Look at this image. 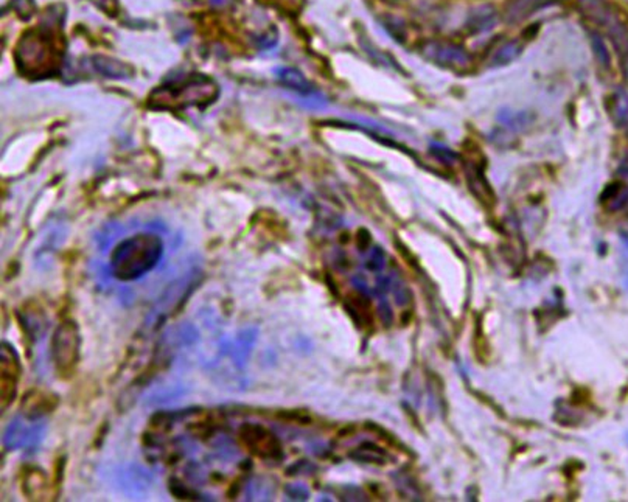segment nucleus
Returning a JSON list of instances; mask_svg holds the SVG:
<instances>
[{
    "instance_id": "obj_1",
    "label": "nucleus",
    "mask_w": 628,
    "mask_h": 502,
    "mask_svg": "<svg viewBox=\"0 0 628 502\" xmlns=\"http://www.w3.org/2000/svg\"><path fill=\"white\" fill-rule=\"evenodd\" d=\"M163 254L165 243L159 232H135L115 245L109 260V271L120 282H135L156 270Z\"/></svg>"
},
{
    "instance_id": "obj_2",
    "label": "nucleus",
    "mask_w": 628,
    "mask_h": 502,
    "mask_svg": "<svg viewBox=\"0 0 628 502\" xmlns=\"http://www.w3.org/2000/svg\"><path fill=\"white\" fill-rule=\"evenodd\" d=\"M81 336L73 320H64L55 330L51 339V358L61 378H71L80 359Z\"/></svg>"
},
{
    "instance_id": "obj_3",
    "label": "nucleus",
    "mask_w": 628,
    "mask_h": 502,
    "mask_svg": "<svg viewBox=\"0 0 628 502\" xmlns=\"http://www.w3.org/2000/svg\"><path fill=\"white\" fill-rule=\"evenodd\" d=\"M46 437V421L27 414L16 415L4 431V446L8 451H33Z\"/></svg>"
},
{
    "instance_id": "obj_4",
    "label": "nucleus",
    "mask_w": 628,
    "mask_h": 502,
    "mask_svg": "<svg viewBox=\"0 0 628 502\" xmlns=\"http://www.w3.org/2000/svg\"><path fill=\"white\" fill-rule=\"evenodd\" d=\"M420 53L428 61L451 71H465L471 64V55L459 44L445 41H426L420 46Z\"/></svg>"
},
{
    "instance_id": "obj_5",
    "label": "nucleus",
    "mask_w": 628,
    "mask_h": 502,
    "mask_svg": "<svg viewBox=\"0 0 628 502\" xmlns=\"http://www.w3.org/2000/svg\"><path fill=\"white\" fill-rule=\"evenodd\" d=\"M195 271L188 272V275L177 279L163 291L150 316V325H156L162 322L163 319L171 316V313H175V309H177L180 305V300H185L188 294L192 292V288H195Z\"/></svg>"
},
{
    "instance_id": "obj_6",
    "label": "nucleus",
    "mask_w": 628,
    "mask_h": 502,
    "mask_svg": "<svg viewBox=\"0 0 628 502\" xmlns=\"http://www.w3.org/2000/svg\"><path fill=\"white\" fill-rule=\"evenodd\" d=\"M240 439L251 453L263 459H279L282 456V446L269 429L262 425L246 423L240 429Z\"/></svg>"
},
{
    "instance_id": "obj_7",
    "label": "nucleus",
    "mask_w": 628,
    "mask_h": 502,
    "mask_svg": "<svg viewBox=\"0 0 628 502\" xmlns=\"http://www.w3.org/2000/svg\"><path fill=\"white\" fill-rule=\"evenodd\" d=\"M21 378V364L19 354L10 344L4 342L2 350V408H8L16 396L17 383Z\"/></svg>"
},
{
    "instance_id": "obj_8",
    "label": "nucleus",
    "mask_w": 628,
    "mask_h": 502,
    "mask_svg": "<svg viewBox=\"0 0 628 502\" xmlns=\"http://www.w3.org/2000/svg\"><path fill=\"white\" fill-rule=\"evenodd\" d=\"M501 21V14L498 8L492 4H480L468 11L465 22H463V30L471 36L476 34H484L496 29V25Z\"/></svg>"
},
{
    "instance_id": "obj_9",
    "label": "nucleus",
    "mask_w": 628,
    "mask_h": 502,
    "mask_svg": "<svg viewBox=\"0 0 628 502\" xmlns=\"http://www.w3.org/2000/svg\"><path fill=\"white\" fill-rule=\"evenodd\" d=\"M577 6L585 19L602 29H605L617 16L608 0H577Z\"/></svg>"
},
{
    "instance_id": "obj_10",
    "label": "nucleus",
    "mask_w": 628,
    "mask_h": 502,
    "mask_svg": "<svg viewBox=\"0 0 628 502\" xmlns=\"http://www.w3.org/2000/svg\"><path fill=\"white\" fill-rule=\"evenodd\" d=\"M541 0H510L509 5L505 6L503 19L509 25H518L529 17L541 10Z\"/></svg>"
},
{
    "instance_id": "obj_11",
    "label": "nucleus",
    "mask_w": 628,
    "mask_h": 502,
    "mask_svg": "<svg viewBox=\"0 0 628 502\" xmlns=\"http://www.w3.org/2000/svg\"><path fill=\"white\" fill-rule=\"evenodd\" d=\"M523 50H524V46L518 39L507 41V42H504L503 46H500L493 51V55L490 56L488 66L492 68H501V67L509 66V64L515 63L516 59L523 55Z\"/></svg>"
},
{
    "instance_id": "obj_12",
    "label": "nucleus",
    "mask_w": 628,
    "mask_h": 502,
    "mask_svg": "<svg viewBox=\"0 0 628 502\" xmlns=\"http://www.w3.org/2000/svg\"><path fill=\"white\" fill-rule=\"evenodd\" d=\"M605 30H607L608 38H609V41H612V44L617 53L621 55L622 58L625 55H628V27H627V24L616 16L614 19L607 25Z\"/></svg>"
},
{
    "instance_id": "obj_13",
    "label": "nucleus",
    "mask_w": 628,
    "mask_h": 502,
    "mask_svg": "<svg viewBox=\"0 0 628 502\" xmlns=\"http://www.w3.org/2000/svg\"><path fill=\"white\" fill-rule=\"evenodd\" d=\"M612 118L617 128L628 125V91L616 88L612 97Z\"/></svg>"
},
{
    "instance_id": "obj_14",
    "label": "nucleus",
    "mask_w": 628,
    "mask_h": 502,
    "mask_svg": "<svg viewBox=\"0 0 628 502\" xmlns=\"http://www.w3.org/2000/svg\"><path fill=\"white\" fill-rule=\"evenodd\" d=\"M280 81L285 88L291 89L292 92L302 93V95H309L313 92L312 84L307 81V78L300 73L296 68H280L279 72Z\"/></svg>"
},
{
    "instance_id": "obj_15",
    "label": "nucleus",
    "mask_w": 628,
    "mask_h": 502,
    "mask_svg": "<svg viewBox=\"0 0 628 502\" xmlns=\"http://www.w3.org/2000/svg\"><path fill=\"white\" fill-rule=\"evenodd\" d=\"M590 46L592 50V55H594L596 63L600 66V68L604 71H608L612 67V53H609V48L605 42V38L596 30L590 31Z\"/></svg>"
},
{
    "instance_id": "obj_16",
    "label": "nucleus",
    "mask_w": 628,
    "mask_h": 502,
    "mask_svg": "<svg viewBox=\"0 0 628 502\" xmlns=\"http://www.w3.org/2000/svg\"><path fill=\"white\" fill-rule=\"evenodd\" d=\"M123 483L125 487L131 490V493L143 491L145 487H150L151 478L148 471H145L140 466H129L126 471H123Z\"/></svg>"
},
{
    "instance_id": "obj_17",
    "label": "nucleus",
    "mask_w": 628,
    "mask_h": 502,
    "mask_svg": "<svg viewBox=\"0 0 628 502\" xmlns=\"http://www.w3.org/2000/svg\"><path fill=\"white\" fill-rule=\"evenodd\" d=\"M381 24L386 31L391 34V38L400 42V44H403V42L406 41V22H404L401 17L393 14H386L381 17Z\"/></svg>"
},
{
    "instance_id": "obj_18",
    "label": "nucleus",
    "mask_w": 628,
    "mask_h": 502,
    "mask_svg": "<svg viewBox=\"0 0 628 502\" xmlns=\"http://www.w3.org/2000/svg\"><path fill=\"white\" fill-rule=\"evenodd\" d=\"M96 64L98 71H101L103 73L106 75H113V76H122V72H120V66L117 61H113L109 58H96Z\"/></svg>"
},
{
    "instance_id": "obj_19",
    "label": "nucleus",
    "mask_w": 628,
    "mask_h": 502,
    "mask_svg": "<svg viewBox=\"0 0 628 502\" xmlns=\"http://www.w3.org/2000/svg\"><path fill=\"white\" fill-rule=\"evenodd\" d=\"M622 75H624V80L628 83V55H625L622 58Z\"/></svg>"
},
{
    "instance_id": "obj_20",
    "label": "nucleus",
    "mask_w": 628,
    "mask_h": 502,
    "mask_svg": "<svg viewBox=\"0 0 628 502\" xmlns=\"http://www.w3.org/2000/svg\"><path fill=\"white\" fill-rule=\"evenodd\" d=\"M558 2H560V0H541V5H543V8H545V6L554 5V4H558Z\"/></svg>"
},
{
    "instance_id": "obj_21",
    "label": "nucleus",
    "mask_w": 628,
    "mask_h": 502,
    "mask_svg": "<svg viewBox=\"0 0 628 502\" xmlns=\"http://www.w3.org/2000/svg\"><path fill=\"white\" fill-rule=\"evenodd\" d=\"M225 2H226V0H212L213 5H222Z\"/></svg>"
},
{
    "instance_id": "obj_22",
    "label": "nucleus",
    "mask_w": 628,
    "mask_h": 502,
    "mask_svg": "<svg viewBox=\"0 0 628 502\" xmlns=\"http://www.w3.org/2000/svg\"><path fill=\"white\" fill-rule=\"evenodd\" d=\"M627 138H628V125H627Z\"/></svg>"
},
{
    "instance_id": "obj_23",
    "label": "nucleus",
    "mask_w": 628,
    "mask_h": 502,
    "mask_svg": "<svg viewBox=\"0 0 628 502\" xmlns=\"http://www.w3.org/2000/svg\"><path fill=\"white\" fill-rule=\"evenodd\" d=\"M389 2H397V0H389Z\"/></svg>"
}]
</instances>
